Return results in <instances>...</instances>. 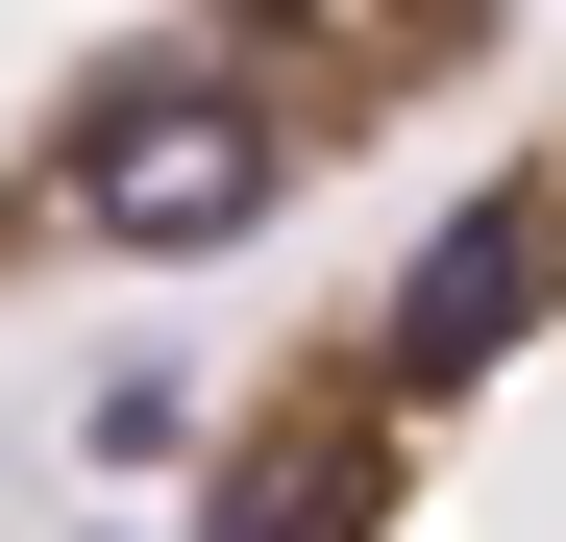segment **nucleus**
Segmentation results:
<instances>
[{
  "label": "nucleus",
  "instance_id": "f257e3e1",
  "mask_svg": "<svg viewBox=\"0 0 566 542\" xmlns=\"http://www.w3.org/2000/svg\"><path fill=\"white\" fill-rule=\"evenodd\" d=\"M148 542H566V100L247 345Z\"/></svg>",
  "mask_w": 566,
  "mask_h": 542
},
{
  "label": "nucleus",
  "instance_id": "f03ea898",
  "mask_svg": "<svg viewBox=\"0 0 566 542\" xmlns=\"http://www.w3.org/2000/svg\"><path fill=\"white\" fill-rule=\"evenodd\" d=\"M493 50L517 0H0V321L271 247Z\"/></svg>",
  "mask_w": 566,
  "mask_h": 542
}]
</instances>
